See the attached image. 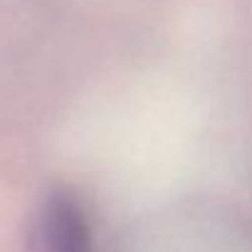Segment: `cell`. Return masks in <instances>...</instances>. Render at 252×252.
Segmentation results:
<instances>
[{
    "instance_id": "6da1fadb",
    "label": "cell",
    "mask_w": 252,
    "mask_h": 252,
    "mask_svg": "<svg viewBox=\"0 0 252 252\" xmlns=\"http://www.w3.org/2000/svg\"><path fill=\"white\" fill-rule=\"evenodd\" d=\"M37 252H96L89 220L72 198H52L37 220Z\"/></svg>"
}]
</instances>
